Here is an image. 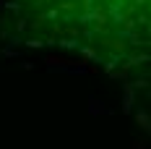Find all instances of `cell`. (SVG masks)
Listing matches in <instances>:
<instances>
[{
	"instance_id": "1",
	"label": "cell",
	"mask_w": 151,
	"mask_h": 149,
	"mask_svg": "<svg viewBox=\"0 0 151 149\" xmlns=\"http://www.w3.org/2000/svg\"><path fill=\"white\" fill-rule=\"evenodd\" d=\"M18 34L78 55L115 76L143 73L151 47V0H13Z\"/></svg>"
}]
</instances>
